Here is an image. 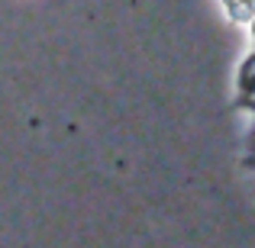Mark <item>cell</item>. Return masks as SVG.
Segmentation results:
<instances>
[{
  "mask_svg": "<svg viewBox=\"0 0 255 248\" xmlns=\"http://www.w3.org/2000/svg\"><path fill=\"white\" fill-rule=\"evenodd\" d=\"M226 10L236 23H255V0H226Z\"/></svg>",
  "mask_w": 255,
  "mask_h": 248,
  "instance_id": "cell-1",
  "label": "cell"
},
{
  "mask_svg": "<svg viewBox=\"0 0 255 248\" xmlns=\"http://www.w3.org/2000/svg\"><path fill=\"white\" fill-rule=\"evenodd\" d=\"M239 90H243V97H255V55L246 58L243 71H239Z\"/></svg>",
  "mask_w": 255,
  "mask_h": 248,
  "instance_id": "cell-2",
  "label": "cell"
},
{
  "mask_svg": "<svg viewBox=\"0 0 255 248\" xmlns=\"http://www.w3.org/2000/svg\"><path fill=\"white\" fill-rule=\"evenodd\" d=\"M252 36H255V23H252Z\"/></svg>",
  "mask_w": 255,
  "mask_h": 248,
  "instance_id": "cell-3",
  "label": "cell"
}]
</instances>
